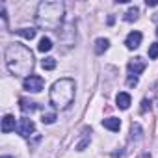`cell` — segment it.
Returning <instances> with one entry per match:
<instances>
[{"label":"cell","instance_id":"cell-3","mask_svg":"<svg viewBox=\"0 0 158 158\" xmlns=\"http://www.w3.org/2000/svg\"><path fill=\"white\" fill-rule=\"evenodd\" d=\"M74 80L71 78H60L56 80L50 88V104L54 108H60V110H65L73 99H74Z\"/></svg>","mask_w":158,"mask_h":158},{"label":"cell","instance_id":"cell-6","mask_svg":"<svg viewBox=\"0 0 158 158\" xmlns=\"http://www.w3.org/2000/svg\"><path fill=\"white\" fill-rule=\"evenodd\" d=\"M145 67H147V61H145L143 58H134V60L128 61V73H130V76L141 74V73L145 71Z\"/></svg>","mask_w":158,"mask_h":158},{"label":"cell","instance_id":"cell-5","mask_svg":"<svg viewBox=\"0 0 158 158\" xmlns=\"http://www.w3.org/2000/svg\"><path fill=\"white\" fill-rule=\"evenodd\" d=\"M34 128H35V127H34V121L28 119V117H23V119H19V123H17V134L23 136V138L32 136Z\"/></svg>","mask_w":158,"mask_h":158},{"label":"cell","instance_id":"cell-9","mask_svg":"<svg viewBox=\"0 0 158 158\" xmlns=\"http://www.w3.org/2000/svg\"><path fill=\"white\" fill-rule=\"evenodd\" d=\"M15 128H17L15 117H13V115H4V119H2V132H4V134H10V132L15 130Z\"/></svg>","mask_w":158,"mask_h":158},{"label":"cell","instance_id":"cell-1","mask_svg":"<svg viewBox=\"0 0 158 158\" xmlns=\"http://www.w3.org/2000/svg\"><path fill=\"white\" fill-rule=\"evenodd\" d=\"M6 67L15 76H32L34 71V54L28 47L21 43H11L6 48Z\"/></svg>","mask_w":158,"mask_h":158},{"label":"cell","instance_id":"cell-20","mask_svg":"<svg viewBox=\"0 0 158 158\" xmlns=\"http://www.w3.org/2000/svg\"><path fill=\"white\" fill-rule=\"evenodd\" d=\"M151 108V101H147V99H143V102H141V112H147Z\"/></svg>","mask_w":158,"mask_h":158},{"label":"cell","instance_id":"cell-10","mask_svg":"<svg viewBox=\"0 0 158 158\" xmlns=\"http://www.w3.org/2000/svg\"><path fill=\"white\" fill-rule=\"evenodd\" d=\"M130 95L128 93H125V91H121V93H117V97H115V102H117V106L121 108V110H127L128 106H130Z\"/></svg>","mask_w":158,"mask_h":158},{"label":"cell","instance_id":"cell-21","mask_svg":"<svg viewBox=\"0 0 158 158\" xmlns=\"http://www.w3.org/2000/svg\"><path fill=\"white\" fill-rule=\"evenodd\" d=\"M127 84H128V86H136V84H138V76H128Z\"/></svg>","mask_w":158,"mask_h":158},{"label":"cell","instance_id":"cell-17","mask_svg":"<svg viewBox=\"0 0 158 158\" xmlns=\"http://www.w3.org/2000/svg\"><path fill=\"white\" fill-rule=\"evenodd\" d=\"M41 121H43L45 125H52V123L56 121V114H52V112H48V114H43Z\"/></svg>","mask_w":158,"mask_h":158},{"label":"cell","instance_id":"cell-23","mask_svg":"<svg viewBox=\"0 0 158 158\" xmlns=\"http://www.w3.org/2000/svg\"><path fill=\"white\" fill-rule=\"evenodd\" d=\"M2 158H13V156H2Z\"/></svg>","mask_w":158,"mask_h":158},{"label":"cell","instance_id":"cell-14","mask_svg":"<svg viewBox=\"0 0 158 158\" xmlns=\"http://www.w3.org/2000/svg\"><path fill=\"white\" fill-rule=\"evenodd\" d=\"M52 48V41L48 39V37H43L41 41H39V45H37V50L39 52H48Z\"/></svg>","mask_w":158,"mask_h":158},{"label":"cell","instance_id":"cell-11","mask_svg":"<svg viewBox=\"0 0 158 158\" xmlns=\"http://www.w3.org/2000/svg\"><path fill=\"white\" fill-rule=\"evenodd\" d=\"M102 127L108 128V130H112V132H117V130L121 128V121H119L117 117H108V119L102 121Z\"/></svg>","mask_w":158,"mask_h":158},{"label":"cell","instance_id":"cell-19","mask_svg":"<svg viewBox=\"0 0 158 158\" xmlns=\"http://www.w3.org/2000/svg\"><path fill=\"white\" fill-rule=\"evenodd\" d=\"M130 132H132V139H134V138H136V139L141 138V127H139V125H132V130H130Z\"/></svg>","mask_w":158,"mask_h":158},{"label":"cell","instance_id":"cell-2","mask_svg":"<svg viewBox=\"0 0 158 158\" xmlns=\"http://www.w3.org/2000/svg\"><path fill=\"white\" fill-rule=\"evenodd\" d=\"M65 8L61 2H41L37 6V13H35V21L41 28L47 30H56L61 24Z\"/></svg>","mask_w":158,"mask_h":158},{"label":"cell","instance_id":"cell-24","mask_svg":"<svg viewBox=\"0 0 158 158\" xmlns=\"http://www.w3.org/2000/svg\"><path fill=\"white\" fill-rule=\"evenodd\" d=\"M156 35H158V28H156Z\"/></svg>","mask_w":158,"mask_h":158},{"label":"cell","instance_id":"cell-16","mask_svg":"<svg viewBox=\"0 0 158 158\" xmlns=\"http://www.w3.org/2000/svg\"><path fill=\"white\" fill-rule=\"evenodd\" d=\"M41 67H43L45 71H52V69L56 67V60H54V58H43V60H41Z\"/></svg>","mask_w":158,"mask_h":158},{"label":"cell","instance_id":"cell-7","mask_svg":"<svg viewBox=\"0 0 158 158\" xmlns=\"http://www.w3.org/2000/svg\"><path fill=\"white\" fill-rule=\"evenodd\" d=\"M141 39H143L141 32H130V34L127 35V41H125V45H127V48L134 50V48H138V47L141 45Z\"/></svg>","mask_w":158,"mask_h":158},{"label":"cell","instance_id":"cell-18","mask_svg":"<svg viewBox=\"0 0 158 158\" xmlns=\"http://www.w3.org/2000/svg\"><path fill=\"white\" fill-rule=\"evenodd\" d=\"M149 58H151V60H156V58H158V43H152V45L149 47Z\"/></svg>","mask_w":158,"mask_h":158},{"label":"cell","instance_id":"cell-13","mask_svg":"<svg viewBox=\"0 0 158 158\" xmlns=\"http://www.w3.org/2000/svg\"><path fill=\"white\" fill-rule=\"evenodd\" d=\"M138 15H139V10L134 6V8H130V10L123 15V19H125L127 23H132V21H136V19H138Z\"/></svg>","mask_w":158,"mask_h":158},{"label":"cell","instance_id":"cell-12","mask_svg":"<svg viewBox=\"0 0 158 158\" xmlns=\"http://www.w3.org/2000/svg\"><path fill=\"white\" fill-rule=\"evenodd\" d=\"M108 45H110V41H108V39H104V37L97 39V41H95V52H97V54H102V52L108 48Z\"/></svg>","mask_w":158,"mask_h":158},{"label":"cell","instance_id":"cell-8","mask_svg":"<svg viewBox=\"0 0 158 158\" xmlns=\"http://www.w3.org/2000/svg\"><path fill=\"white\" fill-rule=\"evenodd\" d=\"M19 108H21L23 114H34V112L39 108V104L34 102V101H28V99H21V101H19Z\"/></svg>","mask_w":158,"mask_h":158},{"label":"cell","instance_id":"cell-4","mask_svg":"<svg viewBox=\"0 0 158 158\" xmlns=\"http://www.w3.org/2000/svg\"><path fill=\"white\" fill-rule=\"evenodd\" d=\"M43 86H45V80L37 74H32V76L24 78V82H23L24 91H30V93H39L43 89Z\"/></svg>","mask_w":158,"mask_h":158},{"label":"cell","instance_id":"cell-22","mask_svg":"<svg viewBox=\"0 0 158 158\" xmlns=\"http://www.w3.org/2000/svg\"><path fill=\"white\" fill-rule=\"evenodd\" d=\"M147 6H158V0H147Z\"/></svg>","mask_w":158,"mask_h":158},{"label":"cell","instance_id":"cell-15","mask_svg":"<svg viewBox=\"0 0 158 158\" xmlns=\"http://www.w3.org/2000/svg\"><path fill=\"white\" fill-rule=\"evenodd\" d=\"M17 34L23 35L24 39H34L35 37V30L34 28H21V30H17Z\"/></svg>","mask_w":158,"mask_h":158}]
</instances>
